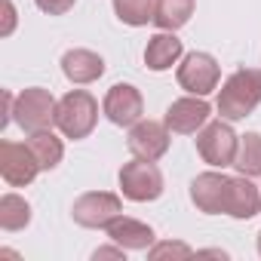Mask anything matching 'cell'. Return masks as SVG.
Returning <instances> with one entry per match:
<instances>
[{"instance_id": "obj_24", "label": "cell", "mask_w": 261, "mask_h": 261, "mask_svg": "<svg viewBox=\"0 0 261 261\" xmlns=\"http://www.w3.org/2000/svg\"><path fill=\"white\" fill-rule=\"evenodd\" d=\"M123 252H126V249L117 243V246H101V249H95V255H92V258H95V261H98V258H126Z\"/></svg>"}, {"instance_id": "obj_25", "label": "cell", "mask_w": 261, "mask_h": 261, "mask_svg": "<svg viewBox=\"0 0 261 261\" xmlns=\"http://www.w3.org/2000/svg\"><path fill=\"white\" fill-rule=\"evenodd\" d=\"M13 22H16V13H13V4L7 0V34L13 31Z\"/></svg>"}, {"instance_id": "obj_16", "label": "cell", "mask_w": 261, "mask_h": 261, "mask_svg": "<svg viewBox=\"0 0 261 261\" xmlns=\"http://www.w3.org/2000/svg\"><path fill=\"white\" fill-rule=\"evenodd\" d=\"M105 230L123 249H151V243H154V227L151 224L136 221V218H126V215H117Z\"/></svg>"}, {"instance_id": "obj_7", "label": "cell", "mask_w": 261, "mask_h": 261, "mask_svg": "<svg viewBox=\"0 0 261 261\" xmlns=\"http://www.w3.org/2000/svg\"><path fill=\"white\" fill-rule=\"evenodd\" d=\"M175 77H178V86L185 92H191V95H209L218 86V80H221V68H218V62L209 53H191V56L181 59Z\"/></svg>"}, {"instance_id": "obj_4", "label": "cell", "mask_w": 261, "mask_h": 261, "mask_svg": "<svg viewBox=\"0 0 261 261\" xmlns=\"http://www.w3.org/2000/svg\"><path fill=\"white\" fill-rule=\"evenodd\" d=\"M120 191L133 203H148L163 194V172L154 166V160H129L120 169Z\"/></svg>"}, {"instance_id": "obj_6", "label": "cell", "mask_w": 261, "mask_h": 261, "mask_svg": "<svg viewBox=\"0 0 261 261\" xmlns=\"http://www.w3.org/2000/svg\"><path fill=\"white\" fill-rule=\"evenodd\" d=\"M71 215L80 227H108L117 215H123V203L117 194L108 191H89L80 194L71 206Z\"/></svg>"}, {"instance_id": "obj_13", "label": "cell", "mask_w": 261, "mask_h": 261, "mask_svg": "<svg viewBox=\"0 0 261 261\" xmlns=\"http://www.w3.org/2000/svg\"><path fill=\"white\" fill-rule=\"evenodd\" d=\"M261 209V191L249 181V175H237L227 181V206H224V215L230 218H252L258 215Z\"/></svg>"}, {"instance_id": "obj_12", "label": "cell", "mask_w": 261, "mask_h": 261, "mask_svg": "<svg viewBox=\"0 0 261 261\" xmlns=\"http://www.w3.org/2000/svg\"><path fill=\"white\" fill-rule=\"evenodd\" d=\"M227 181L230 178L221 175V172H203V175H197L191 181V200H194V206L200 212H206V215L224 212V206H227Z\"/></svg>"}, {"instance_id": "obj_18", "label": "cell", "mask_w": 261, "mask_h": 261, "mask_svg": "<svg viewBox=\"0 0 261 261\" xmlns=\"http://www.w3.org/2000/svg\"><path fill=\"white\" fill-rule=\"evenodd\" d=\"M194 7H197V0H160L154 22L160 31H178L194 16Z\"/></svg>"}, {"instance_id": "obj_15", "label": "cell", "mask_w": 261, "mask_h": 261, "mask_svg": "<svg viewBox=\"0 0 261 261\" xmlns=\"http://www.w3.org/2000/svg\"><path fill=\"white\" fill-rule=\"evenodd\" d=\"M185 56V43L175 37V31H157L145 46V65L151 71H166Z\"/></svg>"}, {"instance_id": "obj_11", "label": "cell", "mask_w": 261, "mask_h": 261, "mask_svg": "<svg viewBox=\"0 0 261 261\" xmlns=\"http://www.w3.org/2000/svg\"><path fill=\"white\" fill-rule=\"evenodd\" d=\"M126 145L142 160H160L169 151V126L157 123V120H139L133 129H129Z\"/></svg>"}, {"instance_id": "obj_9", "label": "cell", "mask_w": 261, "mask_h": 261, "mask_svg": "<svg viewBox=\"0 0 261 261\" xmlns=\"http://www.w3.org/2000/svg\"><path fill=\"white\" fill-rule=\"evenodd\" d=\"M101 111L114 126H136L145 114V98L133 83H114L101 101Z\"/></svg>"}, {"instance_id": "obj_17", "label": "cell", "mask_w": 261, "mask_h": 261, "mask_svg": "<svg viewBox=\"0 0 261 261\" xmlns=\"http://www.w3.org/2000/svg\"><path fill=\"white\" fill-rule=\"evenodd\" d=\"M28 148L34 151V157H37V163H40L43 172L56 169V166L62 163V157H65V145H62V139H56L49 129H37V133H28Z\"/></svg>"}, {"instance_id": "obj_3", "label": "cell", "mask_w": 261, "mask_h": 261, "mask_svg": "<svg viewBox=\"0 0 261 261\" xmlns=\"http://www.w3.org/2000/svg\"><path fill=\"white\" fill-rule=\"evenodd\" d=\"M237 148H240V139L233 133L230 120H209L200 133H197V154L209 163V166H233L237 160Z\"/></svg>"}, {"instance_id": "obj_1", "label": "cell", "mask_w": 261, "mask_h": 261, "mask_svg": "<svg viewBox=\"0 0 261 261\" xmlns=\"http://www.w3.org/2000/svg\"><path fill=\"white\" fill-rule=\"evenodd\" d=\"M261 105V68L233 71L218 92V114L224 120H243Z\"/></svg>"}, {"instance_id": "obj_21", "label": "cell", "mask_w": 261, "mask_h": 261, "mask_svg": "<svg viewBox=\"0 0 261 261\" xmlns=\"http://www.w3.org/2000/svg\"><path fill=\"white\" fill-rule=\"evenodd\" d=\"M233 166L240 169V175H261V136L258 133H246L240 139V148H237V160Z\"/></svg>"}, {"instance_id": "obj_8", "label": "cell", "mask_w": 261, "mask_h": 261, "mask_svg": "<svg viewBox=\"0 0 261 261\" xmlns=\"http://www.w3.org/2000/svg\"><path fill=\"white\" fill-rule=\"evenodd\" d=\"M40 163L34 157V151L19 142H0V175L10 188H25L37 178Z\"/></svg>"}, {"instance_id": "obj_23", "label": "cell", "mask_w": 261, "mask_h": 261, "mask_svg": "<svg viewBox=\"0 0 261 261\" xmlns=\"http://www.w3.org/2000/svg\"><path fill=\"white\" fill-rule=\"evenodd\" d=\"M34 4H37L46 16H65V13L77 4V0H34Z\"/></svg>"}, {"instance_id": "obj_2", "label": "cell", "mask_w": 261, "mask_h": 261, "mask_svg": "<svg viewBox=\"0 0 261 261\" xmlns=\"http://www.w3.org/2000/svg\"><path fill=\"white\" fill-rule=\"evenodd\" d=\"M98 123V101L86 89H71L56 105V126L65 139H86Z\"/></svg>"}, {"instance_id": "obj_22", "label": "cell", "mask_w": 261, "mask_h": 261, "mask_svg": "<svg viewBox=\"0 0 261 261\" xmlns=\"http://www.w3.org/2000/svg\"><path fill=\"white\" fill-rule=\"evenodd\" d=\"M148 255H151V258H163V255H178V258H188V255H191V246H185V243H160V246L148 249Z\"/></svg>"}, {"instance_id": "obj_26", "label": "cell", "mask_w": 261, "mask_h": 261, "mask_svg": "<svg viewBox=\"0 0 261 261\" xmlns=\"http://www.w3.org/2000/svg\"><path fill=\"white\" fill-rule=\"evenodd\" d=\"M258 252H261V233H258Z\"/></svg>"}, {"instance_id": "obj_14", "label": "cell", "mask_w": 261, "mask_h": 261, "mask_svg": "<svg viewBox=\"0 0 261 261\" xmlns=\"http://www.w3.org/2000/svg\"><path fill=\"white\" fill-rule=\"evenodd\" d=\"M62 71L71 83H95L105 74V59L92 49H68L62 56Z\"/></svg>"}, {"instance_id": "obj_10", "label": "cell", "mask_w": 261, "mask_h": 261, "mask_svg": "<svg viewBox=\"0 0 261 261\" xmlns=\"http://www.w3.org/2000/svg\"><path fill=\"white\" fill-rule=\"evenodd\" d=\"M212 117V108L206 105L203 95H185V98H175L169 108H166V126L169 133H178V136H194L209 123Z\"/></svg>"}, {"instance_id": "obj_19", "label": "cell", "mask_w": 261, "mask_h": 261, "mask_svg": "<svg viewBox=\"0 0 261 261\" xmlns=\"http://www.w3.org/2000/svg\"><path fill=\"white\" fill-rule=\"evenodd\" d=\"M157 4H160V0H114V13H117V19L123 25L142 28V25L154 22Z\"/></svg>"}, {"instance_id": "obj_5", "label": "cell", "mask_w": 261, "mask_h": 261, "mask_svg": "<svg viewBox=\"0 0 261 261\" xmlns=\"http://www.w3.org/2000/svg\"><path fill=\"white\" fill-rule=\"evenodd\" d=\"M56 98L49 89L31 86L25 92L16 95V108H13V120L25 129V133H37V129H49V123H56Z\"/></svg>"}, {"instance_id": "obj_20", "label": "cell", "mask_w": 261, "mask_h": 261, "mask_svg": "<svg viewBox=\"0 0 261 261\" xmlns=\"http://www.w3.org/2000/svg\"><path fill=\"white\" fill-rule=\"evenodd\" d=\"M31 221V206L19 194H4L0 197V227L4 230H22Z\"/></svg>"}]
</instances>
